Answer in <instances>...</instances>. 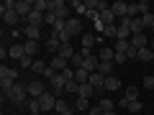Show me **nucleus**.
Returning <instances> with one entry per match:
<instances>
[{"instance_id": "nucleus-1", "label": "nucleus", "mask_w": 154, "mask_h": 115, "mask_svg": "<svg viewBox=\"0 0 154 115\" xmlns=\"http://www.w3.org/2000/svg\"><path fill=\"white\" fill-rule=\"evenodd\" d=\"M59 36V41L62 44H67L72 36H82V23H80V18H75L72 16L69 21H67V28H64V33H57Z\"/></svg>"}, {"instance_id": "nucleus-2", "label": "nucleus", "mask_w": 154, "mask_h": 115, "mask_svg": "<svg viewBox=\"0 0 154 115\" xmlns=\"http://www.w3.org/2000/svg\"><path fill=\"white\" fill-rule=\"evenodd\" d=\"M64 87H67L64 74H54V77L49 79V92L57 95V97H62V95H64Z\"/></svg>"}, {"instance_id": "nucleus-3", "label": "nucleus", "mask_w": 154, "mask_h": 115, "mask_svg": "<svg viewBox=\"0 0 154 115\" xmlns=\"http://www.w3.org/2000/svg\"><path fill=\"white\" fill-rule=\"evenodd\" d=\"M8 100H11V102H16V105L26 102V100H28V90H26V84L16 82V87L11 90V95H8Z\"/></svg>"}, {"instance_id": "nucleus-4", "label": "nucleus", "mask_w": 154, "mask_h": 115, "mask_svg": "<svg viewBox=\"0 0 154 115\" xmlns=\"http://www.w3.org/2000/svg\"><path fill=\"white\" fill-rule=\"evenodd\" d=\"M16 13L21 16V21H28V16L33 13V0H18L16 3Z\"/></svg>"}, {"instance_id": "nucleus-5", "label": "nucleus", "mask_w": 154, "mask_h": 115, "mask_svg": "<svg viewBox=\"0 0 154 115\" xmlns=\"http://www.w3.org/2000/svg\"><path fill=\"white\" fill-rule=\"evenodd\" d=\"M26 90H28V97H36V100H38L41 95L46 92V84L41 82V79H33V82L26 84Z\"/></svg>"}, {"instance_id": "nucleus-6", "label": "nucleus", "mask_w": 154, "mask_h": 115, "mask_svg": "<svg viewBox=\"0 0 154 115\" xmlns=\"http://www.w3.org/2000/svg\"><path fill=\"white\" fill-rule=\"evenodd\" d=\"M57 100H59V97H57V95H51L49 90H46V92L38 97V105H41V110H46V113H49V110L57 108Z\"/></svg>"}, {"instance_id": "nucleus-7", "label": "nucleus", "mask_w": 154, "mask_h": 115, "mask_svg": "<svg viewBox=\"0 0 154 115\" xmlns=\"http://www.w3.org/2000/svg\"><path fill=\"white\" fill-rule=\"evenodd\" d=\"M139 92H141L139 87H128L126 95H123V100H121L118 105H121V108H128V102H136V100H139Z\"/></svg>"}, {"instance_id": "nucleus-8", "label": "nucleus", "mask_w": 154, "mask_h": 115, "mask_svg": "<svg viewBox=\"0 0 154 115\" xmlns=\"http://www.w3.org/2000/svg\"><path fill=\"white\" fill-rule=\"evenodd\" d=\"M98 66H100L98 54H88V56H85V64H82V69H88L90 74H93V72H98Z\"/></svg>"}, {"instance_id": "nucleus-9", "label": "nucleus", "mask_w": 154, "mask_h": 115, "mask_svg": "<svg viewBox=\"0 0 154 115\" xmlns=\"http://www.w3.org/2000/svg\"><path fill=\"white\" fill-rule=\"evenodd\" d=\"M90 84L95 87V92H105V77L98 74V72H93V74H90Z\"/></svg>"}, {"instance_id": "nucleus-10", "label": "nucleus", "mask_w": 154, "mask_h": 115, "mask_svg": "<svg viewBox=\"0 0 154 115\" xmlns=\"http://www.w3.org/2000/svg\"><path fill=\"white\" fill-rule=\"evenodd\" d=\"M95 41H98V38H95L93 33H82V54H85V56H88V54H93Z\"/></svg>"}, {"instance_id": "nucleus-11", "label": "nucleus", "mask_w": 154, "mask_h": 115, "mask_svg": "<svg viewBox=\"0 0 154 115\" xmlns=\"http://www.w3.org/2000/svg\"><path fill=\"white\" fill-rule=\"evenodd\" d=\"M98 59L100 61H116V49H113V46H103V49H98Z\"/></svg>"}, {"instance_id": "nucleus-12", "label": "nucleus", "mask_w": 154, "mask_h": 115, "mask_svg": "<svg viewBox=\"0 0 154 115\" xmlns=\"http://www.w3.org/2000/svg\"><path fill=\"white\" fill-rule=\"evenodd\" d=\"M85 5H88V10H93V13H103V10H108V8H110L105 0H88Z\"/></svg>"}, {"instance_id": "nucleus-13", "label": "nucleus", "mask_w": 154, "mask_h": 115, "mask_svg": "<svg viewBox=\"0 0 154 115\" xmlns=\"http://www.w3.org/2000/svg\"><path fill=\"white\" fill-rule=\"evenodd\" d=\"M110 10H113V16H116V18H126V13H128V5L123 3V0H116L113 5H110Z\"/></svg>"}, {"instance_id": "nucleus-14", "label": "nucleus", "mask_w": 154, "mask_h": 115, "mask_svg": "<svg viewBox=\"0 0 154 115\" xmlns=\"http://www.w3.org/2000/svg\"><path fill=\"white\" fill-rule=\"evenodd\" d=\"M41 28L44 26H26L23 31H26V41H38L41 38Z\"/></svg>"}, {"instance_id": "nucleus-15", "label": "nucleus", "mask_w": 154, "mask_h": 115, "mask_svg": "<svg viewBox=\"0 0 154 115\" xmlns=\"http://www.w3.org/2000/svg\"><path fill=\"white\" fill-rule=\"evenodd\" d=\"M54 113H57V115H75L77 110H75V108H69V105H67L64 100L59 97V100H57V108H54Z\"/></svg>"}, {"instance_id": "nucleus-16", "label": "nucleus", "mask_w": 154, "mask_h": 115, "mask_svg": "<svg viewBox=\"0 0 154 115\" xmlns=\"http://www.w3.org/2000/svg\"><path fill=\"white\" fill-rule=\"evenodd\" d=\"M8 56H11V59H16V61H21L23 56H26V49H23V44H13L11 49H8Z\"/></svg>"}, {"instance_id": "nucleus-17", "label": "nucleus", "mask_w": 154, "mask_h": 115, "mask_svg": "<svg viewBox=\"0 0 154 115\" xmlns=\"http://www.w3.org/2000/svg\"><path fill=\"white\" fill-rule=\"evenodd\" d=\"M131 46H134V49H146V46H149L146 33H136V36H131Z\"/></svg>"}, {"instance_id": "nucleus-18", "label": "nucleus", "mask_w": 154, "mask_h": 115, "mask_svg": "<svg viewBox=\"0 0 154 115\" xmlns=\"http://www.w3.org/2000/svg\"><path fill=\"white\" fill-rule=\"evenodd\" d=\"M113 90H121V77L110 74V77H105V92H113Z\"/></svg>"}, {"instance_id": "nucleus-19", "label": "nucleus", "mask_w": 154, "mask_h": 115, "mask_svg": "<svg viewBox=\"0 0 154 115\" xmlns=\"http://www.w3.org/2000/svg\"><path fill=\"white\" fill-rule=\"evenodd\" d=\"M67 64H69V61H67V59H62V56H54V59L49 61V66H51L54 72H67V69H69Z\"/></svg>"}, {"instance_id": "nucleus-20", "label": "nucleus", "mask_w": 154, "mask_h": 115, "mask_svg": "<svg viewBox=\"0 0 154 115\" xmlns=\"http://www.w3.org/2000/svg\"><path fill=\"white\" fill-rule=\"evenodd\" d=\"M98 21L103 23V26H116V16H113V10H103V13H98Z\"/></svg>"}, {"instance_id": "nucleus-21", "label": "nucleus", "mask_w": 154, "mask_h": 115, "mask_svg": "<svg viewBox=\"0 0 154 115\" xmlns=\"http://www.w3.org/2000/svg\"><path fill=\"white\" fill-rule=\"evenodd\" d=\"M95 95V87L90 82H85V84H80V90H77V97H85V100H90Z\"/></svg>"}, {"instance_id": "nucleus-22", "label": "nucleus", "mask_w": 154, "mask_h": 115, "mask_svg": "<svg viewBox=\"0 0 154 115\" xmlns=\"http://www.w3.org/2000/svg\"><path fill=\"white\" fill-rule=\"evenodd\" d=\"M59 46H62L59 36H57V33H51V36L46 38V51H57V54H59Z\"/></svg>"}, {"instance_id": "nucleus-23", "label": "nucleus", "mask_w": 154, "mask_h": 115, "mask_svg": "<svg viewBox=\"0 0 154 115\" xmlns=\"http://www.w3.org/2000/svg\"><path fill=\"white\" fill-rule=\"evenodd\" d=\"M0 13H3V21H5L8 26H16V23L21 21V16H18L16 10H0Z\"/></svg>"}, {"instance_id": "nucleus-24", "label": "nucleus", "mask_w": 154, "mask_h": 115, "mask_svg": "<svg viewBox=\"0 0 154 115\" xmlns=\"http://www.w3.org/2000/svg\"><path fill=\"white\" fill-rule=\"evenodd\" d=\"M57 56H62V59H67V61H69L72 56H75V49H72V44H69V41L59 46V54H57Z\"/></svg>"}, {"instance_id": "nucleus-25", "label": "nucleus", "mask_w": 154, "mask_h": 115, "mask_svg": "<svg viewBox=\"0 0 154 115\" xmlns=\"http://www.w3.org/2000/svg\"><path fill=\"white\" fill-rule=\"evenodd\" d=\"M69 8L77 13V16H88V5H85L82 0H72V3H69Z\"/></svg>"}, {"instance_id": "nucleus-26", "label": "nucleus", "mask_w": 154, "mask_h": 115, "mask_svg": "<svg viewBox=\"0 0 154 115\" xmlns=\"http://www.w3.org/2000/svg\"><path fill=\"white\" fill-rule=\"evenodd\" d=\"M75 82H77V84L90 82V72H88V69H75Z\"/></svg>"}, {"instance_id": "nucleus-27", "label": "nucleus", "mask_w": 154, "mask_h": 115, "mask_svg": "<svg viewBox=\"0 0 154 115\" xmlns=\"http://www.w3.org/2000/svg\"><path fill=\"white\" fill-rule=\"evenodd\" d=\"M23 49H26V56H36L38 54V41H26V44H23Z\"/></svg>"}, {"instance_id": "nucleus-28", "label": "nucleus", "mask_w": 154, "mask_h": 115, "mask_svg": "<svg viewBox=\"0 0 154 115\" xmlns=\"http://www.w3.org/2000/svg\"><path fill=\"white\" fill-rule=\"evenodd\" d=\"M152 59H154V51L149 49V46L146 49H139V59L136 61H144V64H146V61H152Z\"/></svg>"}, {"instance_id": "nucleus-29", "label": "nucleus", "mask_w": 154, "mask_h": 115, "mask_svg": "<svg viewBox=\"0 0 154 115\" xmlns=\"http://www.w3.org/2000/svg\"><path fill=\"white\" fill-rule=\"evenodd\" d=\"M69 64H72V69H82V64H85V54L80 51V54H75L69 59Z\"/></svg>"}, {"instance_id": "nucleus-30", "label": "nucleus", "mask_w": 154, "mask_h": 115, "mask_svg": "<svg viewBox=\"0 0 154 115\" xmlns=\"http://www.w3.org/2000/svg\"><path fill=\"white\" fill-rule=\"evenodd\" d=\"M110 72H113V61H100V66H98V74L110 77Z\"/></svg>"}, {"instance_id": "nucleus-31", "label": "nucleus", "mask_w": 154, "mask_h": 115, "mask_svg": "<svg viewBox=\"0 0 154 115\" xmlns=\"http://www.w3.org/2000/svg\"><path fill=\"white\" fill-rule=\"evenodd\" d=\"M26 110H28V113H41L38 100H36V97H28V100H26Z\"/></svg>"}, {"instance_id": "nucleus-32", "label": "nucleus", "mask_w": 154, "mask_h": 115, "mask_svg": "<svg viewBox=\"0 0 154 115\" xmlns=\"http://www.w3.org/2000/svg\"><path fill=\"white\" fill-rule=\"evenodd\" d=\"M49 3H51V0H33V10L49 13Z\"/></svg>"}, {"instance_id": "nucleus-33", "label": "nucleus", "mask_w": 154, "mask_h": 115, "mask_svg": "<svg viewBox=\"0 0 154 115\" xmlns=\"http://www.w3.org/2000/svg\"><path fill=\"white\" fill-rule=\"evenodd\" d=\"M113 49L118 51V54H126V51L131 49V41H116V44H113Z\"/></svg>"}, {"instance_id": "nucleus-34", "label": "nucleus", "mask_w": 154, "mask_h": 115, "mask_svg": "<svg viewBox=\"0 0 154 115\" xmlns=\"http://www.w3.org/2000/svg\"><path fill=\"white\" fill-rule=\"evenodd\" d=\"M46 69H49V66H46L41 59H36V61H33V66H31V72H36V74H46Z\"/></svg>"}, {"instance_id": "nucleus-35", "label": "nucleus", "mask_w": 154, "mask_h": 115, "mask_svg": "<svg viewBox=\"0 0 154 115\" xmlns=\"http://www.w3.org/2000/svg\"><path fill=\"white\" fill-rule=\"evenodd\" d=\"M75 110H82V113H88L90 110V102L85 97H77V102H75Z\"/></svg>"}, {"instance_id": "nucleus-36", "label": "nucleus", "mask_w": 154, "mask_h": 115, "mask_svg": "<svg viewBox=\"0 0 154 115\" xmlns=\"http://www.w3.org/2000/svg\"><path fill=\"white\" fill-rule=\"evenodd\" d=\"M141 23H144V28H149V31H152V28H154V13L141 16Z\"/></svg>"}, {"instance_id": "nucleus-37", "label": "nucleus", "mask_w": 154, "mask_h": 115, "mask_svg": "<svg viewBox=\"0 0 154 115\" xmlns=\"http://www.w3.org/2000/svg\"><path fill=\"white\" fill-rule=\"evenodd\" d=\"M128 113H131V115H139V113H141V100H136V102H128Z\"/></svg>"}, {"instance_id": "nucleus-38", "label": "nucleus", "mask_w": 154, "mask_h": 115, "mask_svg": "<svg viewBox=\"0 0 154 115\" xmlns=\"http://www.w3.org/2000/svg\"><path fill=\"white\" fill-rule=\"evenodd\" d=\"M33 61H36V59H31V56H23V59L18 61V64H21V69H31V66H33Z\"/></svg>"}, {"instance_id": "nucleus-39", "label": "nucleus", "mask_w": 154, "mask_h": 115, "mask_svg": "<svg viewBox=\"0 0 154 115\" xmlns=\"http://www.w3.org/2000/svg\"><path fill=\"white\" fill-rule=\"evenodd\" d=\"M105 36H110V38H118V26H105Z\"/></svg>"}, {"instance_id": "nucleus-40", "label": "nucleus", "mask_w": 154, "mask_h": 115, "mask_svg": "<svg viewBox=\"0 0 154 115\" xmlns=\"http://www.w3.org/2000/svg\"><path fill=\"white\" fill-rule=\"evenodd\" d=\"M77 90H80V84H77L75 79H72V82H67V87H64V92H67V95H75Z\"/></svg>"}, {"instance_id": "nucleus-41", "label": "nucleus", "mask_w": 154, "mask_h": 115, "mask_svg": "<svg viewBox=\"0 0 154 115\" xmlns=\"http://www.w3.org/2000/svg\"><path fill=\"white\" fill-rule=\"evenodd\" d=\"M100 108H103V113H105V110H113V100H110V97H103V100H100Z\"/></svg>"}, {"instance_id": "nucleus-42", "label": "nucleus", "mask_w": 154, "mask_h": 115, "mask_svg": "<svg viewBox=\"0 0 154 115\" xmlns=\"http://www.w3.org/2000/svg\"><path fill=\"white\" fill-rule=\"evenodd\" d=\"M144 90H154V74H146V77H144Z\"/></svg>"}, {"instance_id": "nucleus-43", "label": "nucleus", "mask_w": 154, "mask_h": 115, "mask_svg": "<svg viewBox=\"0 0 154 115\" xmlns=\"http://www.w3.org/2000/svg\"><path fill=\"white\" fill-rule=\"evenodd\" d=\"M16 3H18V0H5L0 10H16Z\"/></svg>"}, {"instance_id": "nucleus-44", "label": "nucleus", "mask_w": 154, "mask_h": 115, "mask_svg": "<svg viewBox=\"0 0 154 115\" xmlns=\"http://www.w3.org/2000/svg\"><path fill=\"white\" fill-rule=\"evenodd\" d=\"M57 21H59V18H57L54 13H46V18H44V23H46V26H54Z\"/></svg>"}, {"instance_id": "nucleus-45", "label": "nucleus", "mask_w": 154, "mask_h": 115, "mask_svg": "<svg viewBox=\"0 0 154 115\" xmlns=\"http://www.w3.org/2000/svg\"><path fill=\"white\" fill-rule=\"evenodd\" d=\"M126 54H118V51H116V61H113V64H126Z\"/></svg>"}, {"instance_id": "nucleus-46", "label": "nucleus", "mask_w": 154, "mask_h": 115, "mask_svg": "<svg viewBox=\"0 0 154 115\" xmlns=\"http://www.w3.org/2000/svg\"><path fill=\"white\" fill-rule=\"evenodd\" d=\"M88 115H103V108H100V105H95V108L88 110Z\"/></svg>"}, {"instance_id": "nucleus-47", "label": "nucleus", "mask_w": 154, "mask_h": 115, "mask_svg": "<svg viewBox=\"0 0 154 115\" xmlns=\"http://www.w3.org/2000/svg\"><path fill=\"white\" fill-rule=\"evenodd\" d=\"M103 115H118V113H116V110H105Z\"/></svg>"}, {"instance_id": "nucleus-48", "label": "nucleus", "mask_w": 154, "mask_h": 115, "mask_svg": "<svg viewBox=\"0 0 154 115\" xmlns=\"http://www.w3.org/2000/svg\"><path fill=\"white\" fill-rule=\"evenodd\" d=\"M149 49H152V51H154V41H152V44H149Z\"/></svg>"}, {"instance_id": "nucleus-49", "label": "nucleus", "mask_w": 154, "mask_h": 115, "mask_svg": "<svg viewBox=\"0 0 154 115\" xmlns=\"http://www.w3.org/2000/svg\"><path fill=\"white\" fill-rule=\"evenodd\" d=\"M28 115H38V113H28Z\"/></svg>"}, {"instance_id": "nucleus-50", "label": "nucleus", "mask_w": 154, "mask_h": 115, "mask_svg": "<svg viewBox=\"0 0 154 115\" xmlns=\"http://www.w3.org/2000/svg\"><path fill=\"white\" fill-rule=\"evenodd\" d=\"M152 33H154V28H152Z\"/></svg>"}, {"instance_id": "nucleus-51", "label": "nucleus", "mask_w": 154, "mask_h": 115, "mask_svg": "<svg viewBox=\"0 0 154 115\" xmlns=\"http://www.w3.org/2000/svg\"><path fill=\"white\" fill-rule=\"evenodd\" d=\"M54 115H57V113H54Z\"/></svg>"}]
</instances>
